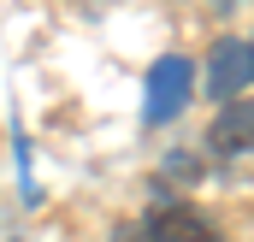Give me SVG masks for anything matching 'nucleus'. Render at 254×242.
Here are the masks:
<instances>
[{"label":"nucleus","mask_w":254,"mask_h":242,"mask_svg":"<svg viewBox=\"0 0 254 242\" xmlns=\"http://www.w3.org/2000/svg\"><path fill=\"white\" fill-rule=\"evenodd\" d=\"M166 172H172V178H184V183H190V178H195V160H184V154H178V160H166Z\"/></svg>","instance_id":"6"},{"label":"nucleus","mask_w":254,"mask_h":242,"mask_svg":"<svg viewBox=\"0 0 254 242\" xmlns=\"http://www.w3.org/2000/svg\"><path fill=\"white\" fill-rule=\"evenodd\" d=\"M249 83H254V48L243 36H219L207 48V95L213 101H243Z\"/></svg>","instance_id":"2"},{"label":"nucleus","mask_w":254,"mask_h":242,"mask_svg":"<svg viewBox=\"0 0 254 242\" xmlns=\"http://www.w3.org/2000/svg\"><path fill=\"white\" fill-rule=\"evenodd\" d=\"M190 89H195V65L184 60V54L154 60V71H148V89H142V119H148V124L178 119V113L190 107Z\"/></svg>","instance_id":"1"},{"label":"nucleus","mask_w":254,"mask_h":242,"mask_svg":"<svg viewBox=\"0 0 254 242\" xmlns=\"http://www.w3.org/2000/svg\"><path fill=\"white\" fill-rule=\"evenodd\" d=\"M113 242H160V237H154L142 219H119V225H113Z\"/></svg>","instance_id":"5"},{"label":"nucleus","mask_w":254,"mask_h":242,"mask_svg":"<svg viewBox=\"0 0 254 242\" xmlns=\"http://www.w3.org/2000/svg\"><path fill=\"white\" fill-rule=\"evenodd\" d=\"M142 225H148L160 242H225V237H219V225H213L201 207H190V201H172V195H160V207H154Z\"/></svg>","instance_id":"3"},{"label":"nucleus","mask_w":254,"mask_h":242,"mask_svg":"<svg viewBox=\"0 0 254 242\" xmlns=\"http://www.w3.org/2000/svg\"><path fill=\"white\" fill-rule=\"evenodd\" d=\"M249 48H254V42H249Z\"/></svg>","instance_id":"7"},{"label":"nucleus","mask_w":254,"mask_h":242,"mask_svg":"<svg viewBox=\"0 0 254 242\" xmlns=\"http://www.w3.org/2000/svg\"><path fill=\"white\" fill-rule=\"evenodd\" d=\"M207 148L213 154H254V101H225L207 124Z\"/></svg>","instance_id":"4"}]
</instances>
